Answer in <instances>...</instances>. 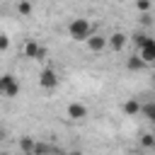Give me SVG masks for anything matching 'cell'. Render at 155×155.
I'll return each instance as SVG.
<instances>
[{"mask_svg":"<svg viewBox=\"0 0 155 155\" xmlns=\"http://www.w3.org/2000/svg\"><path fill=\"white\" fill-rule=\"evenodd\" d=\"M19 148H22L24 153H34V148H36V143H34L31 138H27V136H24V138L19 140Z\"/></svg>","mask_w":155,"mask_h":155,"instance_id":"11","label":"cell"},{"mask_svg":"<svg viewBox=\"0 0 155 155\" xmlns=\"http://www.w3.org/2000/svg\"><path fill=\"white\" fill-rule=\"evenodd\" d=\"M140 109H143V107H140L136 99H128V102H124V114H126V116H136Z\"/></svg>","mask_w":155,"mask_h":155,"instance_id":"10","label":"cell"},{"mask_svg":"<svg viewBox=\"0 0 155 155\" xmlns=\"http://www.w3.org/2000/svg\"><path fill=\"white\" fill-rule=\"evenodd\" d=\"M143 111H145V116H148V119H150V121L155 124V102L145 104V107H143Z\"/></svg>","mask_w":155,"mask_h":155,"instance_id":"14","label":"cell"},{"mask_svg":"<svg viewBox=\"0 0 155 155\" xmlns=\"http://www.w3.org/2000/svg\"><path fill=\"white\" fill-rule=\"evenodd\" d=\"M24 56H27V58H36V61H41V58L46 56V48L39 46L36 41H27V44H24Z\"/></svg>","mask_w":155,"mask_h":155,"instance_id":"4","label":"cell"},{"mask_svg":"<svg viewBox=\"0 0 155 155\" xmlns=\"http://www.w3.org/2000/svg\"><path fill=\"white\" fill-rule=\"evenodd\" d=\"M87 46H90V51L99 53L104 46H109V39H104V36H99V34H92V36L87 39Z\"/></svg>","mask_w":155,"mask_h":155,"instance_id":"7","label":"cell"},{"mask_svg":"<svg viewBox=\"0 0 155 155\" xmlns=\"http://www.w3.org/2000/svg\"><path fill=\"white\" fill-rule=\"evenodd\" d=\"M145 65H148V63H145L140 56H131V58L126 61V68H128V70H143Z\"/></svg>","mask_w":155,"mask_h":155,"instance_id":"9","label":"cell"},{"mask_svg":"<svg viewBox=\"0 0 155 155\" xmlns=\"http://www.w3.org/2000/svg\"><path fill=\"white\" fill-rule=\"evenodd\" d=\"M22 155H31V153H22Z\"/></svg>","mask_w":155,"mask_h":155,"instance_id":"20","label":"cell"},{"mask_svg":"<svg viewBox=\"0 0 155 155\" xmlns=\"http://www.w3.org/2000/svg\"><path fill=\"white\" fill-rule=\"evenodd\" d=\"M7 46H10V39H7L5 34H2V36H0V51H5Z\"/></svg>","mask_w":155,"mask_h":155,"instance_id":"18","label":"cell"},{"mask_svg":"<svg viewBox=\"0 0 155 155\" xmlns=\"http://www.w3.org/2000/svg\"><path fill=\"white\" fill-rule=\"evenodd\" d=\"M39 85H41L44 90H56V87H58V73H56L53 68H44L41 75H39Z\"/></svg>","mask_w":155,"mask_h":155,"instance_id":"2","label":"cell"},{"mask_svg":"<svg viewBox=\"0 0 155 155\" xmlns=\"http://www.w3.org/2000/svg\"><path fill=\"white\" fill-rule=\"evenodd\" d=\"M140 145L143 148H155V136L153 133H143L140 136Z\"/></svg>","mask_w":155,"mask_h":155,"instance_id":"12","label":"cell"},{"mask_svg":"<svg viewBox=\"0 0 155 155\" xmlns=\"http://www.w3.org/2000/svg\"><path fill=\"white\" fill-rule=\"evenodd\" d=\"M136 10H140V12H150V0H136Z\"/></svg>","mask_w":155,"mask_h":155,"instance_id":"15","label":"cell"},{"mask_svg":"<svg viewBox=\"0 0 155 155\" xmlns=\"http://www.w3.org/2000/svg\"><path fill=\"white\" fill-rule=\"evenodd\" d=\"M126 41H128V39H126V34L116 31V34H111V36H109V48H111V51H121V48L126 46Z\"/></svg>","mask_w":155,"mask_h":155,"instance_id":"8","label":"cell"},{"mask_svg":"<svg viewBox=\"0 0 155 155\" xmlns=\"http://www.w3.org/2000/svg\"><path fill=\"white\" fill-rule=\"evenodd\" d=\"M140 24H145V27H148V24H153V17H150L148 12H143V15H140Z\"/></svg>","mask_w":155,"mask_h":155,"instance_id":"17","label":"cell"},{"mask_svg":"<svg viewBox=\"0 0 155 155\" xmlns=\"http://www.w3.org/2000/svg\"><path fill=\"white\" fill-rule=\"evenodd\" d=\"M138 56H140L145 63H155V39H148V41L138 48Z\"/></svg>","mask_w":155,"mask_h":155,"instance_id":"5","label":"cell"},{"mask_svg":"<svg viewBox=\"0 0 155 155\" xmlns=\"http://www.w3.org/2000/svg\"><path fill=\"white\" fill-rule=\"evenodd\" d=\"M148 39H150V36H145V34H136V36H133V44H136V46L140 48V46H143V44H145Z\"/></svg>","mask_w":155,"mask_h":155,"instance_id":"16","label":"cell"},{"mask_svg":"<svg viewBox=\"0 0 155 155\" xmlns=\"http://www.w3.org/2000/svg\"><path fill=\"white\" fill-rule=\"evenodd\" d=\"M0 92H2L5 97H17V94H19V85L15 82V78H12L10 73L0 78Z\"/></svg>","mask_w":155,"mask_h":155,"instance_id":"3","label":"cell"},{"mask_svg":"<svg viewBox=\"0 0 155 155\" xmlns=\"http://www.w3.org/2000/svg\"><path fill=\"white\" fill-rule=\"evenodd\" d=\"M68 34H70V39H75V41H87V39L92 36V24H90L87 19H73V22L68 24Z\"/></svg>","mask_w":155,"mask_h":155,"instance_id":"1","label":"cell"},{"mask_svg":"<svg viewBox=\"0 0 155 155\" xmlns=\"http://www.w3.org/2000/svg\"><path fill=\"white\" fill-rule=\"evenodd\" d=\"M85 116H87V107H85V104H80V102L68 104V119H73V121H82Z\"/></svg>","mask_w":155,"mask_h":155,"instance_id":"6","label":"cell"},{"mask_svg":"<svg viewBox=\"0 0 155 155\" xmlns=\"http://www.w3.org/2000/svg\"><path fill=\"white\" fill-rule=\"evenodd\" d=\"M61 155H82V153H78V150H73V153H61Z\"/></svg>","mask_w":155,"mask_h":155,"instance_id":"19","label":"cell"},{"mask_svg":"<svg viewBox=\"0 0 155 155\" xmlns=\"http://www.w3.org/2000/svg\"><path fill=\"white\" fill-rule=\"evenodd\" d=\"M17 10H19V15H29V12H31V2H29V0H19Z\"/></svg>","mask_w":155,"mask_h":155,"instance_id":"13","label":"cell"}]
</instances>
